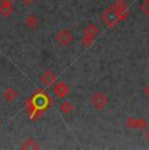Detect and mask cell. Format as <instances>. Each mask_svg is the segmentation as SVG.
I'll return each instance as SVG.
<instances>
[{
  "label": "cell",
  "instance_id": "6da1fadb",
  "mask_svg": "<svg viewBox=\"0 0 149 150\" xmlns=\"http://www.w3.org/2000/svg\"><path fill=\"white\" fill-rule=\"evenodd\" d=\"M101 20H102V22H104L107 28H114L116 24H118V22H120L118 13L115 12V9L113 8V5H109L104 12H102Z\"/></svg>",
  "mask_w": 149,
  "mask_h": 150
},
{
  "label": "cell",
  "instance_id": "7a4b0ae2",
  "mask_svg": "<svg viewBox=\"0 0 149 150\" xmlns=\"http://www.w3.org/2000/svg\"><path fill=\"white\" fill-rule=\"evenodd\" d=\"M55 41L59 46L65 47V46H70L73 42V34L71 30L68 29H60L58 33L55 34Z\"/></svg>",
  "mask_w": 149,
  "mask_h": 150
},
{
  "label": "cell",
  "instance_id": "3957f363",
  "mask_svg": "<svg viewBox=\"0 0 149 150\" xmlns=\"http://www.w3.org/2000/svg\"><path fill=\"white\" fill-rule=\"evenodd\" d=\"M107 102L109 99L104 91H96L90 97V105L96 110H104L107 106Z\"/></svg>",
  "mask_w": 149,
  "mask_h": 150
},
{
  "label": "cell",
  "instance_id": "277c9868",
  "mask_svg": "<svg viewBox=\"0 0 149 150\" xmlns=\"http://www.w3.org/2000/svg\"><path fill=\"white\" fill-rule=\"evenodd\" d=\"M111 5H113V8L115 9V12L118 13L120 21L127 18L128 11H127V3H126V0H115Z\"/></svg>",
  "mask_w": 149,
  "mask_h": 150
},
{
  "label": "cell",
  "instance_id": "5b68a950",
  "mask_svg": "<svg viewBox=\"0 0 149 150\" xmlns=\"http://www.w3.org/2000/svg\"><path fill=\"white\" fill-rule=\"evenodd\" d=\"M13 0H0V14L8 17L13 13Z\"/></svg>",
  "mask_w": 149,
  "mask_h": 150
},
{
  "label": "cell",
  "instance_id": "8992f818",
  "mask_svg": "<svg viewBox=\"0 0 149 150\" xmlns=\"http://www.w3.org/2000/svg\"><path fill=\"white\" fill-rule=\"evenodd\" d=\"M70 93V86L65 82H56L54 85V94H55L58 98H64L67 97V94Z\"/></svg>",
  "mask_w": 149,
  "mask_h": 150
},
{
  "label": "cell",
  "instance_id": "52a82bcc",
  "mask_svg": "<svg viewBox=\"0 0 149 150\" xmlns=\"http://www.w3.org/2000/svg\"><path fill=\"white\" fill-rule=\"evenodd\" d=\"M39 80H41V82L43 83L45 86H50V85H53V83L56 81V74L54 73V72H51V71H45L43 73L41 74Z\"/></svg>",
  "mask_w": 149,
  "mask_h": 150
},
{
  "label": "cell",
  "instance_id": "ba28073f",
  "mask_svg": "<svg viewBox=\"0 0 149 150\" xmlns=\"http://www.w3.org/2000/svg\"><path fill=\"white\" fill-rule=\"evenodd\" d=\"M17 97H18V91L15 88H7L3 91V99L5 102H13L17 99Z\"/></svg>",
  "mask_w": 149,
  "mask_h": 150
},
{
  "label": "cell",
  "instance_id": "9c48e42d",
  "mask_svg": "<svg viewBox=\"0 0 149 150\" xmlns=\"http://www.w3.org/2000/svg\"><path fill=\"white\" fill-rule=\"evenodd\" d=\"M127 127L130 128H147V122L144 119H135V117H130L127 119Z\"/></svg>",
  "mask_w": 149,
  "mask_h": 150
},
{
  "label": "cell",
  "instance_id": "30bf717a",
  "mask_svg": "<svg viewBox=\"0 0 149 150\" xmlns=\"http://www.w3.org/2000/svg\"><path fill=\"white\" fill-rule=\"evenodd\" d=\"M38 25H39L38 17L35 14H28L26 18H25V26L28 29H30V30H33V29L38 28Z\"/></svg>",
  "mask_w": 149,
  "mask_h": 150
},
{
  "label": "cell",
  "instance_id": "8fae6325",
  "mask_svg": "<svg viewBox=\"0 0 149 150\" xmlns=\"http://www.w3.org/2000/svg\"><path fill=\"white\" fill-rule=\"evenodd\" d=\"M59 110L63 112V114H71L73 110V105L70 102V100H63L59 105Z\"/></svg>",
  "mask_w": 149,
  "mask_h": 150
},
{
  "label": "cell",
  "instance_id": "7c38bea8",
  "mask_svg": "<svg viewBox=\"0 0 149 150\" xmlns=\"http://www.w3.org/2000/svg\"><path fill=\"white\" fill-rule=\"evenodd\" d=\"M21 149H38V144L33 140V138H26V140L22 142V145L20 146Z\"/></svg>",
  "mask_w": 149,
  "mask_h": 150
},
{
  "label": "cell",
  "instance_id": "4fadbf2b",
  "mask_svg": "<svg viewBox=\"0 0 149 150\" xmlns=\"http://www.w3.org/2000/svg\"><path fill=\"white\" fill-rule=\"evenodd\" d=\"M98 31H99L98 28H97L94 24H88L84 29V34H89V35H93V37H97Z\"/></svg>",
  "mask_w": 149,
  "mask_h": 150
},
{
  "label": "cell",
  "instance_id": "5bb4252c",
  "mask_svg": "<svg viewBox=\"0 0 149 150\" xmlns=\"http://www.w3.org/2000/svg\"><path fill=\"white\" fill-rule=\"evenodd\" d=\"M94 39H96V37L89 35V34H84L81 38V43H82V46H85V47H89L92 43L94 42Z\"/></svg>",
  "mask_w": 149,
  "mask_h": 150
},
{
  "label": "cell",
  "instance_id": "9a60e30c",
  "mask_svg": "<svg viewBox=\"0 0 149 150\" xmlns=\"http://www.w3.org/2000/svg\"><path fill=\"white\" fill-rule=\"evenodd\" d=\"M140 12H141L144 16L149 17V0H144L140 5Z\"/></svg>",
  "mask_w": 149,
  "mask_h": 150
},
{
  "label": "cell",
  "instance_id": "2e32d148",
  "mask_svg": "<svg viewBox=\"0 0 149 150\" xmlns=\"http://www.w3.org/2000/svg\"><path fill=\"white\" fill-rule=\"evenodd\" d=\"M20 1H21L22 5H25V7H30V5L34 3V0H20Z\"/></svg>",
  "mask_w": 149,
  "mask_h": 150
},
{
  "label": "cell",
  "instance_id": "e0dca14e",
  "mask_svg": "<svg viewBox=\"0 0 149 150\" xmlns=\"http://www.w3.org/2000/svg\"><path fill=\"white\" fill-rule=\"evenodd\" d=\"M143 93H144V96L147 97V98H149V82L144 86V89H143Z\"/></svg>",
  "mask_w": 149,
  "mask_h": 150
},
{
  "label": "cell",
  "instance_id": "ac0fdd59",
  "mask_svg": "<svg viewBox=\"0 0 149 150\" xmlns=\"http://www.w3.org/2000/svg\"><path fill=\"white\" fill-rule=\"evenodd\" d=\"M145 138H147V141L149 142V128H148V131L145 132Z\"/></svg>",
  "mask_w": 149,
  "mask_h": 150
},
{
  "label": "cell",
  "instance_id": "d6986e66",
  "mask_svg": "<svg viewBox=\"0 0 149 150\" xmlns=\"http://www.w3.org/2000/svg\"><path fill=\"white\" fill-rule=\"evenodd\" d=\"M0 125H1V117H0Z\"/></svg>",
  "mask_w": 149,
  "mask_h": 150
}]
</instances>
